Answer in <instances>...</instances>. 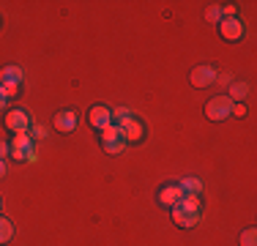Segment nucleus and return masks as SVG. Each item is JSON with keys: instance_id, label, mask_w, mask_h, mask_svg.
<instances>
[{"instance_id": "f257e3e1", "label": "nucleus", "mask_w": 257, "mask_h": 246, "mask_svg": "<svg viewBox=\"0 0 257 246\" xmlns=\"http://www.w3.org/2000/svg\"><path fill=\"white\" fill-rule=\"evenodd\" d=\"M200 219H203V213H200V197L197 194H183L178 205H173V221L178 227H183V230L200 224Z\"/></svg>"}, {"instance_id": "f03ea898", "label": "nucleus", "mask_w": 257, "mask_h": 246, "mask_svg": "<svg viewBox=\"0 0 257 246\" xmlns=\"http://www.w3.org/2000/svg\"><path fill=\"white\" fill-rule=\"evenodd\" d=\"M205 115H208V120H227V118H232V101L227 98V93L213 96L211 101L205 104Z\"/></svg>"}, {"instance_id": "7ed1b4c3", "label": "nucleus", "mask_w": 257, "mask_h": 246, "mask_svg": "<svg viewBox=\"0 0 257 246\" xmlns=\"http://www.w3.org/2000/svg\"><path fill=\"white\" fill-rule=\"evenodd\" d=\"M101 148L107 153H120L126 148V140H123V134H120V129L115 126H107V129H101Z\"/></svg>"}, {"instance_id": "20e7f679", "label": "nucleus", "mask_w": 257, "mask_h": 246, "mask_svg": "<svg viewBox=\"0 0 257 246\" xmlns=\"http://www.w3.org/2000/svg\"><path fill=\"white\" fill-rule=\"evenodd\" d=\"M115 126L120 129V134H123V140L126 143H140V140L145 137V126H143V120L140 118H126L123 123H115Z\"/></svg>"}, {"instance_id": "39448f33", "label": "nucleus", "mask_w": 257, "mask_h": 246, "mask_svg": "<svg viewBox=\"0 0 257 246\" xmlns=\"http://www.w3.org/2000/svg\"><path fill=\"white\" fill-rule=\"evenodd\" d=\"M6 129L14 134H28L30 132V115L25 109H11L9 115H6Z\"/></svg>"}, {"instance_id": "423d86ee", "label": "nucleus", "mask_w": 257, "mask_h": 246, "mask_svg": "<svg viewBox=\"0 0 257 246\" xmlns=\"http://www.w3.org/2000/svg\"><path fill=\"white\" fill-rule=\"evenodd\" d=\"M88 123L93 129H107V126H112V109L109 107H104V104H96V107H90L88 109Z\"/></svg>"}, {"instance_id": "0eeeda50", "label": "nucleus", "mask_w": 257, "mask_h": 246, "mask_svg": "<svg viewBox=\"0 0 257 246\" xmlns=\"http://www.w3.org/2000/svg\"><path fill=\"white\" fill-rule=\"evenodd\" d=\"M219 33H222V39H227V41H238V39H243L246 28H243V22L238 20V17H230V20L219 22Z\"/></svg>"}, {"instance_id": "6e6552de", "label": "nucleus", "mask_w": 257, "mask_h": 246, "mask_svg": "<svg viewBox=\"0 0 257 246\" xmlns=\"http://www.w3.org/2000/svg\"><path fill=\"white\" fill-rule=\"evenodd\" d=\"M189 79H192L194 88H208V85L216 82V69L213 66H197V69H192Z\"/></svg>"}, {"instance_id": "1a4fd4ad", "label": "nucleus", "mask_w": 257, "mask_h": 246, "mask_svg": "<svg viewBox=\"0 0 257 246\" xmlns=\"http://www.w3.org/2000/svg\"><path fill=\"white\" fill-rule=\"evenodd\" d=\"M181 197H183L181 186H178V183H170V186H164L162 192H159V202L167 205V208H173V205H178V202H181Z\"/></svg>"}, {"instance_id": "9d476101", "label": "nucleus", "mask_w": 257, "mask_h": 246, "mask_svg": "<svg viewBox=\"0 0 257 246\" xmlns=\"http://www.w3.org/2000/svg\"><path fill=\"white\" fill-rule=\"evenodd\" d=\"M55 129H58V132H74L77 129V115L71 112V109H60V112L55 115Z\"/></svg>"}, {"instance_id": "9b49d317", "label": "nucleus", "mask_w": 257, "mask_h": 246, "mask_svg": "<svg viewBox=\"0 0 257 246\" xmlns=\"http://www.w3.org/2000/svg\"><path fill=\"white\" fill-rule=\"evenodd\" d=\"M22 79H25V71L20 66H6L0 71V85H22Z\"/></svg>"}, {"instance_id": "f8f14e48", "label": "nucleus", "mask_w": 257, "mask_h": 246, "mask_svg": "<svg viewBox=\"0 0 257 246\" xmlns=\"http://www.w3.org/2000/svg\"><path fill=\"white\" fill-rule=\"evenodd\" d=\"M246 96H249V82H232V85H230V93H227V98H230L232 104L243 101Z\"/></svg>"}, {"instance_id": "ddd939ff", "label": "nucleus", "mask_w": 257, "mask_h": 246, "mask_svg": "<svg viewBox=\"0 0 257 246\" xmlns=\"http://www.w3.org/2000/svg\"><path fill=\"white\" fill-rule=\"evenodd\" d=\"M178 186H181L183 194H197L200 197V192H203V181H200V178H183Z\"/></svg>"}, {"instance_id": "4468645a", "label": "nucleus", "mask_w": 257, "mask_h": 246, "mask_svg": "<svg viewBox=\"0 0 257 246\" xmlns=\"http://www.w3.org/2000/svg\"><path fill=\"white\" fill-rule=\"evenodd\" d=\"M14 238V224L6 216H0V243H9Z\"/></svg>"}, {"instance_id": "2eb2a0df", "label": "nucleus", "mask_w": 257, "mask_h": 246, "mask_svg": "<svg viewBox=\"0 0 257 246\" xmlns=\"http://www.w3.org/2000/svg\"><path fill=\"white\" fill-rule=\"evenodd\" d=\"M9 145L17 148V151H28V148H33V140H30V134H17Z\"/></svg>"}, {"instance_id": "dca6fc26", "label": "nucleus", "mask_w": 257, "mask_h": 246, "mask_svg": "<svg viewBox=\"0 0 257 246\" xmlns=\"http://www.w3.org/2000/svg\"><path fill=\"white\" fill-rule=\"evenodd\" d=\"M238 243H241V246H257V230H254V227L243 230L241 235H238Z\"/></svg>"}, {"instance_id": "f3484780", "label": "nucleus", "mask_w": 257, "mask_h": 246, "mask_svg": "<svg viewBox=\"0 0 257 246\" xmlns=\"http://www.w3.org/2000/svg\"><path fill=\"white\" fill-rule=\"evenodd\" d=\"M205 20H208V22H213V25L222 22V6H211V9L205 11Z\"/></svg>"}, {"instance_id": "a211bd4d", "label": "nucleus", "mask_w": 257, "mask_h": 246, "mask_svg": "<svg viewBox=\"0 0 257 246\" xmlns=\"http://www.w3.org/2000/svg\"><path fill=\"white\" fill-rule=\"evenodd\" d=\"M30 140H44L47 137V129L44 126H39V123H30Z\"/></svg>"}, {"instance_id": "6ab92c4d", "label": "nucleus", "mask_w": 257, "mask_h": 246, "mask_svg": "<svg viewBox=\"0 0 257 246\" xmlns=\"http://www.w3.org/2000/svg\"><path fill=\"white\" fill-rule=\"evenodd\" d=\"M132 115H134V112H132V109H126V107H118V109H112V118L118 120V123H123L126 118H132Z\"/></svg>"}, {"instance_id": "aec40b11", "label": "nucleus", "mask_w": 257, "mask_h": 246, "mask_svg": "<svg viewBox=\"0 0 257 246\" xmlns=\"http://www.w3.org/2000/svg\"><path fill=\"white\" fill-rule=\"evenodd\" d=\"M232 115H235V118H243V115H246V107H243V101L232 104Z\"/></svg>"}, {"instance_id": "412c9836", "label": "nucleus", "mask_w": 257, "mask_h": 246, "mask_svg": "<svg viewBox=\"0 0 257 246\" xmlns=\"http://www.w3.org/2000/svg\"><path fill=\"white\" fill-rule=\"evenodd\" d=\"M9 153H11V145L6 143V140H0V159H6Z\"/></svg>"}, {"instance_id": "4be33fe9", "label": "nucleus", "mask_w": 257, "mask_h": 246, "mask_svg": "<svg viewBox=\"0 0 257 246\" xmlns=\"http://www.w3.org/2000/svg\"><path fill=\"white\" fill-rule=\"evenodd\" d=\"M216 79H219L222 85H232V77H230V74H216Z\"/></svg>"}, {"instance_id": "5701e85b", "label": "nucleus", "mask_w": 257, "mask_h": 246, "mask_svg": "<svg viewBox=\"0 0 257 246\" xmlns=\"http://www.w3.org/2000/svg\"><path fill=\"white\" fill-rule=\"evenodd\" d=\"M25 162H36V148H30V151H28V156H25Z\"/></svg>"}, {"instance_id": "b1692460", "label": "nucleus", "mask_w": 257, "mask_h": 246, "mask_svg": "<svg viewBox=\"0 0 257 246\" xmlns=\"http://www.w3.org/2000/svg\"><path fill=\"white\" fill-rule=\"evenodd\" d=\"M6 101H9V98H6V93H3V88H0V109L6 107Z\"/></svg>"}, {"instance_id": "393cba45", "label": "nucleus", "mask_w": 257, "mask_h": 246, "mask_svg": "<svg viewBox=\"0 0 257 246\" xmlns=\"http://www.w3.org/2000/svg\"><path fill=\"white\" fill-rule=\"evenodd\" d=\"M3 175H6V162L0 159V178H3Z\"/></svg>"}, {"instance_id": "a878e982", "label": "nucleus", "mask_w": 257, "mask_h": 246, "mask_svg": "<svg viewBox=\"0 0 257 246\" xmlns=\"http://www.w3.org/2000/svg\"><path fill=\"white\" fill-rule=\"evenodd\" d=\"M0 208H3V197H0Z\"/></svg>"}]
</instances>
